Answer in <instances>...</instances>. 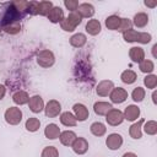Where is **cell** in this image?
I'll return each instance as SVG.
<instances>
[{
    "label": "cell",
    "instance_id": "1",
    "mask_svg": "<svg viewBox=\"0 0 157 157\" xmlns=\"http://www.w3.org/2000/svg\"><path fill=\"white\" fill-rule=\"evenodd\" d=\"M37 64L40 66V67H44V69H48V67H52L55 63V56H54V53L49 49H43L40 52H38L37 54Z\"/></svg>",
    "mask_w": 157,
    "mask_h": 157
},
{
    "label": "cell",
    "instance_id": "2",
    "mask_svg": "<svg viewBox=\"0 0 157 157\" xmlns=\"http://www.w3.org/2000/svg\"><path fill=\"white\" fill-rule=\"evenodd\" d=\"M4 118L10 125H18L22 120V110L18 107H9L4 113Z\"/></svg>",
    "mask_w": 157,
    "mask_h": 157
},
{
    "label": "cell",
    "instance_id": "3",
    "mask_svg": "<svg viewBox=\"0 0 157 157\" xmlns=\"http://www.w3.org/2000/svg\"><path fill=\"white\" fill-rule=\"evenodd\" d=\"M105 121L108 123V125L110 126H118L124 121V115L123 112L117 109V108H112L107 114H105Z\"/></svg>",
    "mask_w": 157,
    "mask_h": 157
},
{
    "label": "cell",
    "instance_id": "4",
    "mask_svg": "<svg viewBox=\"0 0 157 157\" xmlns=\"http://www.w3.org/2000/svg\"><path fill=\"white\" fill-rule=\"evenodd\" d=\"M129 97V93L125 88L123 87H114L112 90V92L109 93V98H110V102L112 103H115V104H120V103H124Z\"/></svg>",
    "mask_w": 157,
    "mask_h": 157
},
{
    "label": "cell",
    "instance_id": "5",
    "mask_svg": "<svg viewBox=\"0 0 157 157\" xmlns=\"http://www.w3.org/2000/svg\"><path fill=\"white\" fill-rule=\"evenodd\" d=\"M44 113L48 118H55L61 113V104L56 99H50L44 105Z\"/></svg>",
    "mask_w": 157,
    "mask_h": 157
},
{
    "label": "cell",
    "instance_id": "6",
    "mask_svg": "<svg viewBox=\"0 0 157 157\" xmlns=\"http://www.w3.org/2000/svg\"><path fill=\"white\" fill-rule=\"evenodd\" d=\"M124 140H123V136L118 132H113V134H109L105 139V145L109 150L112 151H115V150H119L123 145Z\"/></svg>",
    "mask_w": 157,
    "mask_h": 157
},
{
    "label": "cell",
    "instance_id": "7",
    "mask_svg": "<svg viewBox=\"0 0 157 157\" xmlns=\"http://www.w3.org/2000/svg\"><path fill=\"white\" fill-rule=\"evenodd\" d=\"M27 104H28L29 110L32 113H34V114L40 113L42 110H44V105H45L43 98L40 96H38V94H34V96L29 97V101H28Z\"/></svg>",
    "mask_w": 157,
    "mask_h": 157
},
{
    "label": "cell",
    "instance_id": "8",
    "mask_svg": "<svg viewBox=\"0 0 157 157\" xmlns=\"http://www.w3.org/2000/svg\"><path fill=\"white\" fill-rule=\"evenodd\" d=\"M71 148L72 151L76 153V155H85L88 148H90V145H88V141L85 139V137H76L75 141L72 142L71 145Z\"/></svg>",
    "mask_w": 157,
    "mask_h": 157
},
{
    "label": "cell",
    "instance_id": "9",
    "mask_svg": "<svg viewBox=\"0 0 157 157\" xmlns=\"http://www.w3.org/2000/svg\"><path fill=\"white\" fill-rule=\"evenodd\" d=\"M114 88V83L110 80H102L97 87H96V93L99 97H107L109 96V93L112 92V90Z\"/></svg>",
    "mask_w": 157,
    "mask_h": 157
},
{
    "label": "cell",
    "instance_id": "10",
    "mask_svg": "<svg viewBox=\"0 0 157 157\" xmlns=\"http://www.w3.org/2000/svg\"><path fill=\"white\" fill-rule=\"evenodd\" d=\"M72 110H74L72 114L75 115L77 121H85L90 115V112H88L87 107L82 103H75L72 105Z\"/></svg>",
    "mask_w": 157,
    "mask_h": 157
},
{
    "label": "cell",
    "instance_id": "11",
    "mask_svg": "<svg viewBox=\"0 0 157 157\" xmlns=\"http://www.w3.org/2000/svg\"><path fill=\"white\" fill-rule=\"evenodd\" d=\"M140 108L136 105V104H129L125 109H124V120H128V121H135L137 120V118L140 117Z\"/></svg>",
    "mask_w": 157,
    "mask_h": 157
},
{
    "label": "cell",
    "instance_id": "12",
    "mask_svg": "<svg viewBox=\"0 0 157 157\" xmlns=\"http://www.w3.org/2000/svg\"><path fill=\"white\" fill-rule=\"evenodd\" d=\"M47 17L52 23H60L64 20V11L60 6H53L52 10L48 12Z\"/></svg>",
    "mask_w": 157,
    "mask_h": 157
},
{
    "label": "cell",
    "instance_id": "13",
    "mask_svg": "<svg viewBox=\"0 0 157 157\" xmlns=\"http://www.w3.org/2000/svg\"><path fill=\"white\" fill-rule=\"evenodd\" d=\"M76 11L80 13V16L82 18H91L94 15V12H96L94 11V6L92 4H90V2H82V4H80Z\"/></svg>",
    "mask_w": 157,
    "mask_h": 157
},
{
    "label": "cell",
    "instance_id": "14",
    "mask_svg": "<svg viewBox=\"0 0 157 157\" xmlns=\"http://www.w3.org/2000/svg\"><path fill=\"white\" fill-rule=\"evenodd\" d=\"M144 119H140L137 121H135L134 124H131V126L129 128V135L130 137L139 140L142 137V124H144Z\"/></svg>",
    "mask_w": 157,
    "mask_h": 157
},
{
    "label": "cell",
    "instance_id": "15",
    "mask_svg": "<svg viewBox=\"0 0 157 157\" xmlns=\"http://www.w3.org/2000/svg\"><path fill=\"white\" fill-rule=\"evenodd\" d=\"M77 137V135L71 131V130H65V131H61L60 135H59V140H60V144L64 145V146H67V147H71L72 142L75 141V139Z\"/></svg>",
    "mask_w": 157,
    "mask_h": 157
},
{
    "label": "cell",
    "instance_id": "16",
    "mask_svg": "<svg viewBox=\"0 0 157 157\" xmlns=\"http://www.w3.org/2000/svg\"><path fill=\"white\" fill-rule=\"evenodd\" d=\"M60 128L54 124V123H50L48 124L45 128H44V136L49 140H55V139H59V135H60Z\"/></svg>",
    "mask_w": 157,
    "mask_h": 157
},
{
    "label": "cell",
    "instance_id": "17",
    "mask_svg": "<svg viewBox=\"0 0 157 157\" xmlns=\"http://www.w3.org/2000/svg\"><path fill=\"white\" fill-rule=\"evenodd\" d=\"M129 58L131 61L140 64L145 59V50L141 47H131L129 50Z\"/></svg>",
    "mask_w": 157,
    "mask_h": 157
},
{
    "label": "cell",
    "instance_id": "18",
    "mask_svg": "<svg viewBox=\"0 0 157 157\" xmlns=\"http://www.w3.org/2000/svg\"><path fill=\"white\" fill-rule=\"evenodd\" d=\"M86 32L90 34V36H97L99 32H101V29H102V25H101V22L98 21V20H96V18H91V20H88V22L86 23Z\"/></svg>",
    "mask_w": 157,
    "mask_h": 157
},
{
    "label": "cell",
    "instance_id": "19",
    "mask_svg": "<svg viewBox=\"0 0 157 157\" xmlns=\"http://www.w3.org/2000/svg\"><path fill=\"white\" fill-rule=\"evenodd\" d=\"M113 108L112 103L108 102H103V101H98L93 104V110L97 115H105L110 109Z\"/></svg>",
    "mask_w": 157,
    "mask_h": 157
},
{
    "label": "cell",
    "instance_id": "20",
    "mask_svg": "<svg viewBox=\"0 0 157 157\" xmlns=\"http://www.w3.org/2000/svg\"><path fill=\"white\" fill-rule=\"evenodd\" d=\"M59 118H60V123L64 126L70 128V126H76V124H77V120L71 112H63V113H60Z\"/></svg>",
    "mask_w": 157,
    "mask_h": 157
},
{
    "label": "cell",
    "instance_id": "21",
    "mask_svg": "<svg viewBox=\"0 0 157 157\" xmlns=\"http://www.w3.org/2000/svg\"><path fill=\"white\" fill-rule=\"evenodd\" d=\"M70 44L74 47V48H82L86 43H87V37H86V34H83V33H75V34H72L71 37H70Z\"/></svg>",
    "mask_w": 157,
    "mask_h": 157
},
{
    "label": "cell",
    "instance_id": "22",
    "mask_svg": "<svg viewBox=\"0 0 157 157\" xmlns=\"http://www.w3.org/2000/svg\"><path fill=\"white\" fill-rule=\"evenodd\" d=\"M132 25L137 28H144L148 23V15L146 12H137L132 18Z\"/></svg>",
    "mask_w": 157,
    "mask_h": 157
},
{
    "label": "cell",
    "instance_id": "23",
    "mask_svg": "<svg viewBox=\"0 0 157 157\" xmlns=\"http://www.w3.org/2000/svg\"><path fill=\"white\" fill-rule=\"evenodd\" d=\"M12 101L15 104L17 105H23V104H27L28 101H29V96L26 91L23 90H20V91H16L13 94H12Z\"/></svg>",
    "mask_w": 157,
    "mask_h": 157
},
{
    "label": "cell",
    "instance_id": "24",
    "mask_svg": "<svg viewBox=\"0 0 157 157\" xmlns=\"http://www.w3.org/2000/svg\"><path fill=\"white\" fill-rule=\"evenodd\" d=\"M120 21H121V17H119L118 15H110L105 18L104 25L110 31H118V28L120 26Z\"/></svg>",
    "mask_w": 157,
    "mask_h": 157
},
{
    "label": "cell",
    "instance_id": "25",
    "mask_svg": "<svg viewBox=\"0 0 157 157\" xmlns=\"http://www.w3.org/2000/svg\"><path fill=\"white\" fill-rule=\"evenodd\" d=\"M90 131H91L92 135H94V136H97V137H101V136H103V135L107 132V128H105V125H104L103 123H101V121H94V123L91 124Z\"/></svg>",
    "mask_w": 157,
    "mask_h": 157
},
{
    "label": "cell",
    "instance_id": "26",
    "mask_svg": "<svg viewBox=\"0 0 157 157\" xmlns=\"http://www.w3.org/2000/svg\"><path fill=\"white\" fill-rule=\"evenodd\" d=\"M120 80H121L124 83H126V85H132V83L137 80V75H136V72H135L134 70L128 69V70H124V71L121 72Z\"/></svg>",
    "mask_w": 157,
    "mask_h": 157
},
{
    "label": "cell",
    "instance_id": "27",
    "mask_svg": "<svg viewBox=\"0 0 157 157\" xmlns=\"http://www.w3.org/2000/svg\"><path fill=\"white\" fill-rule=\"evenodd\" d=\"M21 23L18 21H12V22H7L6 25H4L2 29L4 32H6L7 34H17L21 32Z\"/></svg>",
    "mask_w": 157,
    "mask_h": 157
},
{
    "label": "cell",
    "instance_id": "28",
    "mask_svg": "<svg viewBox=\"0 0 157 157\" xmlns=\"http://www.w3.org/2000/svg\"><path fill=\"white\" fill-rule=\"evenodd\" d=\"M25 128H26V130L29 131V132H36V131L40 128V120H39L38 118H36V117H31V118H28V119L26 120Z\"/></svg>",
    "mask_w": 157,
    "mask_h": 157
},
{
    "label": "cell",
    "instance_id": "29",
    "mask_svg": "<svg viewBox=\"0 0 157 157\" xmlns=\"http://www.w3.org/2000/svg\"><path fill=\"white\" fill-rule=\"evenodd\" d=\"M139 69L141 72L144 74H152L153 70H155V64L152 60H148V59H144L140 64H139Z\"/></svg>",
    "mask_w": 157,
    "mask_h": 157
},
{
    "label": "cell",
    "instance_id": "30",
    "mask_svg": "<svg viewBox=\"0 0 157 157\" xmlns=\"http://www.w3.org/2000/svg\"><path fill=\"white\" fill-rule=\"evenodd\" d=\"M145 96H146V91H145L144 87H140V86L135 87V88L132 90V92H131V98H132V101L136 102V103L142 102V101L145 99Z\"/></svg>",
    "mask_w": 157,
    "mask_h": 157
},
{
    "label": "cell",
    "instance_id": "31",
    "mask_svg": "<svg viewBox=\"0 0 157 157\" xmlns=\"http://www.w3.org/2000/svg\"><path fill=\"white\" fill-rule=\"evenodd\" d=\"M142 129L147 135H156L157 134V121L156 120H147L142 124Z\"/></svg>",
    "mask_w": 157,
    "mask_h": 157
},
{
    "label": "cell",
    "instance_id": "32",
    "mask_svg": "<svg viewBox=\"0 0 157 157\" xmlns=\"http://www.w3.org/2000/svg\"><path fill=\"white\" fill-rule=\"evenodd\" d=\"M66 18V21L76 29V27L82 22V17L80 16V13L77 12V11H72V12H70L69 15H67V17H65Z\"/></svg>",
    "mask_w": 157,
    "mask_h": 157
},
{
    "label": "cell",
    "instance_id": "33",
    "mask_svg": "<svg viewBox=\"0 0 157 157\" xmlns=\"http://www.w3.org/2000/svg\"><path fill=\"white\" fill-rule=\"evenodd\" d=\"M53 2L52 1H48V0H43V1H39V5H38V13L40 16H47L48 12L52 10L53 7Z\"/></svg>",
    "mask_w": 157,
    "mask_h": 157
},
{
    "label": "cell",
    "instance_id": "34",
    "mask_svg": "<svg viewBox=\"0 0 157 157\" xmlns=\"http://www.w3.org/2000/svg\"><path fill=\"white\" fill-rule=\"evenodd\" d=\"M144 85L148 90H155L157 86V75L155 74H148L144 77Z\"/></svg>",
    "mask_w": 157,
    "mask_h": 157
},
{
    "label": "cell",
    "instance_id": "35",
    "mask_svg": "<svg viewBox=\"0 0 157 157\" xmlns=\"http://www.w3.org/2000/svg\"><path fill=\"white\" fill-rule=\"evenodd\" d=\"M123 38L125 42L128 43H134V42H137L139 39V32L135 31V29H128L125 32H123Z\"/></svg>",
    "mask_w": 157,
    "mask_h": 157
},
{
    "label": "cell",
    "instance_id": "36",
    "mask_svg": "<svg viewBox=\"0 0 157 157\" xmlns=\"http://www.w3.org/2000/svg\"><path fill=\"white\" fill-rule=\"evenodd\" d=\"M40 157H59V151L55 146H45L42 150Z\"/></svg>",
    "mask_w": 157,
    "mask_h": 157
},
{
    "label": "cell",
    "instance_id": "37",
    "mask_svg": "<svg viewBox=\"0 0 157 157\" xmlns=\"http://www.w3.org/2000/svg\"><path fill=\"white\" fill-rule=\"evenodd\" d=\"M38 5H39V1H36V0H32V1H28V5H27V10L26 12H28L29 15H39L38 13Z\"/></svg>",
    "mask_w": 157,
    "mask_h": 157
},
{
    "label": "cell",
    "instance_id": "38",
    "mask_svg": "<svg viewBox=\"0 0 157 157\" xmlns=\"http://www.w3.org/2000/svg\"><path fill=\"white\" fill-rule=\"evenodd\" d=\"M27 5H28V1H26V0H17V1H13L12 2V6H13V9L17 12L26 11L27 10Z\"/></svg>",
    "mask_w": 157,
    "mask_h": 157
},
{
    "label": "cell",
    "instance_id": "39",
    "mask_svg": "<svg viewBox=\"0 0 157 157\" xmlns=\"http://www.w3.org/2000/svg\"><path fill=\"white\" fill-rule=\"evenodd\" d=\"M131 27H132V22H131V20H129V18H121V21H120V26H119L118 31L123 33V32H125V31H128V29H131Z\"/></svg>",
    "mask_w": 157,
    "mask_h": 157
},
{
    "label": "cell",
    "instance_id": "40",
    "mask_svg": "<svg viewBox=\"0 0 157 157\" xmlns=\"http://www.w3.org/2000/svg\"><path fill=\"white\" fill-rule=\"evenodd\" d=\"M78 1L77 0H64V6L70 11V12H72V11H76L77 10V7H78Z\"/></svg>",
    "mask_w": 157,
    "mask_h": 157
},
{
    "label": "cell",
    "instance_id": "41",
    "mask_svg": "<svg viewBox=\"0 0 157 157\" xmlns=\"http://www.w3.org/2000/svg\"><path fill=\"white\" fill-rule=\"evenodd\" d=\"M152 39V36L147 32H139V39H137V43H141V44H147L150 43Z\"/></svg>",
    "mask_w": 157,
    "mask_h": 157
},
{
    "label": "cell",
    "instance_id": "42",
    "mask_svg": "<svg viewBox=\"0 0 157 157\" xmlns=\"http://www.w3.org/2000/svg\"><path fill=\"white\" fill-rule=\"evenodd\" d=\"M60 27H61V29H64L65 32H74V31H75V28L66 21L65 17H64V20L60 22Z\"/></svg>",
    "mask_w": 157,
    "mask_h": 157
},
{
    "label": "cell",
    "instance_id": "43",
    "mask_svg": "<svg viewBox=\"0 0 157 157\" xmlns=\"http://www.w3.org/2000/svg\"><path fill=\"white\" fill-rule=\"evenodd\" d=\"M144 4H145L147 7H150V9H155V7L157 6V1H156V0H145Z\"/></svg>",
    "mask_w": 157,
    "mask_h": 157
},
{
    "label": "cell",
    "instance_id": "44",
    "mask_svg": "<svg viewBox=\"0 0 157 157\" xmlns=\"http://www.w3.org/2000/svg\"><path fill=\"white\" fill-rule=\"evenodd\" d=\"M5 94H6V87L4 85H0V101L5 97Z\"/></svg>",
    "mask_w": 157,
    "mask_h": 157
},
{
    "label": "cell",
    "instance_id": "45",
    "mask_svg": "<svg viewBox=\"0 0 157 157\" xmlns=\"http://www.w3.org/2000/svg\"><path fill=\"white\" fill-rule=\"evenodd\" d=\"M152 56L155 59H157V43L153 44V47H152Z\"/></svg>",
    "mask_w": 157,
    "mask_h": 157
},
{
    "label": "cell",
    "instance_id": "46",
    "mask_svg": "<svg viewBox=\"0 0 157 157\" xmlns=\"http://www.w3.org/2000/svg\"><path fill=\"white\" fill-rule=\"evenodd\" d=\"M121 157H137V155L134 153V152H125Z\"/></svg>",
    "mask_w": 157,
    "mask_h": 157
},
{
    "label": "cell",
    "instance_id": "47",
    "mask_svg": "<svg viewBox=\"0 0 157 157\" xmlns=\"http://www.w3.org/2000/svg\"><path fill=\"white\" fill-rule=\"evenodd\" d=\"M156 97H157V92L153 91V92H152V102H153V104H157V99H156Z\"/></svg>",
    "mask_w": 157,
    "mask_h": 157
}]
</instances>
